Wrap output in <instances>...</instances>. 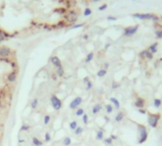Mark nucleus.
I'll use <instances>...</instances> for the list:
<instances>
[{
	"instance_id": "obj_1",
	"label": "nucleus",
	"mask_w": 162,
	"mask_h": 146,
	"mask_svg": "<svg viewBox=\"0 0 162 146\" xmlns=\"http://www.w3.org/2000/svg\"><path fill=\"white\" fill-rule=\"evenodd\" d=\"M137 132H138L137 143L142 144V143H144L148 140V136H149L148 130L146 128V126L143 125V124H137Z\"/></svg>"
},
{
	"instance_id": "obj_2",
	"label": "nucleus",
	"mask_w": 162,
	"mask_h": 146,
	"mask_svg": "<svg viewBox=\"0 0 162 146\" xmlns=\"http://www.w3.org/2000/svg\"><path fill=\"white\" fill-rule=\"evenodd\" d=\"M160 118H161V115L159 113H151V112H149L147 119L148 124L152 128H156L157 125H158V121L160 120Z\"/></svg>"
},
{
	"instance_id": "obj_3",
	"label": "nucleus",
	"mask_w": 162,
	"mask_h": 146,
	"mask_svg": "<svg viewBox=\"0 0 162 146\" xmlns=\"http://www.w3.org/2000/svg\"><path fill=\"white\" fill-rule=\"evenodd\" d=\"M50 102H51V105H52V107L55 110V111H58L62 108V101L59 99L58 97L56 96V95H52L50 98Z\"/></svg>"
},
{
	"instance_id": "obj_4",
	"label": "nucleus",
	"mask_w": 162,
	"mask_h": 146,
	"mask_svg": "<svg viewBox=\"0 0 162 146\" xmlns=\"http://www.w3.org/2000/svg\"><path fill=\"white\" fill-rule=\"evenodd\" d=\"M77 13L74 11H70L68 12L67 13H65V20L67 21L68 23H71V24H74L77 21Z\"/></svg>"
},
{
	"instance_id": "obj_5",
	"label": "nucleus",
	"mask_w": 162,
	"mask_h": 146,
	"mask_svg": "<svg viewBox=\"0 0 162 146\" xmlns=\"http://www.w3.org/2000/svg\"><path fill=\"white\" fill-rule=\"evenodd\" d=\"M82 102H83L82 98L79 96H77V97H75L71 102H70L69 107H70V109H72V110H76L77 108L80 106V104L82 103Z\"/></svg>"
},
{
	"instance_id": "obj_6",
	"label": "nucleus",
	"mask_w": 162,
	"mask_h": 146,
	"mask_svg": "<svg viewBox=\"0 0 162 146\" xmlns=\"http://www.w3.org/2000/svg\"><path fill=\"white\" fill-rule=\"evenodd\" d=\"M133 16L136 18H138V19H152V20L157 21L158 18L154 16L153 14H151V13H145V14H140V13H136L133 14Z\"/></svg>"
},
{
	"instance_id": "obj_7",
	"label": "nucleus",
	"mask_w": 162,
	"mask_h": 146,
	"mask_svg": "<svg viewBox=\"0 0 162 146\" xmlns=\"http://www.w3.org/2000/svg\"><path fill=\"white\" fill-rule=\"evenodd\" d=\"M11 54H12L11 48L7 47H0V58H8Z\"/></svg>"
},
{
	"instance_id": "obj_8",
	"label": "nucleus",
	"mask_w": 162,
	"mask_h": 146,
	"mask_svg": "<svg viewBox=\"0 0 162 146\" xmlns=\"http://www.w3.org/2000/svg\"><path fill=\"white\" fill-rule=\"evenodd\" d=\"M137 29H138V26L136 25L135 27H129V28H127L125 29L124 30V35H126V36H132L137 31Z\"/></svg>"
},
{
	"instance_id": "obj_9",
	"label": "nucleus",
	"mask_w": 162,
	"mask_h": 146,
	"mask_svg": "<svg viewBox=\"0 0 162 146\" xmlns=\"http://www.w3.org/2000/svg\"><path fill=\"white\" fill-rule=\"evenodd\" d=\"M133 105L136 106L137 109H139V108H144V105H145V100L143 99V98H141V97H136V101H135V103H133Z\"/></svg>"
},
{
	"instance_id": "obj_10",
	"label": "nucleus",
	"mask_w": 162,
	"mask_h": 146,
	"mask_svg": "<svg viewBox=\"0 0 162 146\" xmlns=\"http://www.w3.org/2000/svg\"><path fill=\"white\" fill-rule=\"evenodd\" d=\"M16 80H17V73L15 72V71H12V72H10L8 74L7 81L9 83H15Z\"/></svg>"
},
{
	"instance_id": "obj_11",
	"label": "nucleus",
	"mask_w": 162,
	"mask_h": 146,
	"mask_svg": "<svg viewBox=\"0 0 162 146\" xmlns=\"http://www.w3.org/2000/svg\"><path fill=\"white\" fill-rule=\"evenodd\" d=\"M51 62H52V64H53V67H55V68L60 67V66H62L61 61H60V59H59L57 56H53V57L51 58Z\"/></svg>"
},
{
	"instance_id": "obj_12",
	"label": "nucleus",
	"mask_w": 162,
	"mask_h": 146,
	"mask_svg": "<svg viewBox=\"0 0 162 146\" xmlns=\"http://www.w3.org/2000/svg\"><path fill=\"white\" fill-rule=\"evenodd\" d=\"M101 110H102V104H101V103H96V104L94 105V107L91 109V113L94 115H96V114H98Z\"/></svg>"
},
{
	"instance_id": "obj_13",
	"label": "nucleus",
	"mask_w": 162,
	"mask_h": 146,
	"mask_svg": "<svg viewBox=\"0 0 162 146\" xmlns=\"http://www.w3.org/2000/svg\"><path fill=\"white\" fill-rule=\"evenodd\" d=\"M32 143L33 146H43V144H44V142L42 140H40L38 137H33L32 139Z\"/></svg>"
},
{
	"instance_id": "obj_14",
	"label": "nucleus",
	"mask_w": 162,
	"mask_h": 146,
	"mask_svg": "<svg viewBox=\"0 0 162 146\" xmlns=\"http://www.w3.org/2000/svg\"><path fill=\"white\" fill-rule=\"evenodd\" d=\"M157 47H158V43L156 42V43H153V45H151L150 47H149V48H148V50H149L152 54H154V53H156V51H157Z\"/></svg>"
},
{
	"instance_id": "obj_15",
	"label": "nucleus",
	"mask_w": 162,
	"mask_h": 146,
	"mask_svg": "<svg viewBox=\"0 0 162 146\" xmlns=\"http://www.w3.org/2000/svg\"><path fill=\"white\" fill-rule=\"evenodd\" d=\"M110 102L115 105V107L116 108V109H119V108H120V102H119V101H118L116 98H115V97H111V98H110Z\"/></svg>"
},
{
	"instance_id": "obj_16",
	"label": "nucleus",
	"mask_w": 162,
	"mask_h": 146,
	"mask_svg": "<svg viewBox=\"0 0 162 146\" xmlns=\"http://www.w3.org/2000/svg\"><path fill=\"white\" fill-rule=\"evenodd\" d=\"M55 73L57 74V76H58V77H63V76H64L65 71H64V68H63V67H62V66H60V67H56Z\"/></svg>"
},
{
	"instance_id": "obj_17",
	"label": "nucleus",
	"mask_w": 162,
	"mask_h": 146,
	"mask_svg": "<svg viewBox=\"0 0 162 146\" xmlns=\"http://www.w3.org/2000/svg\"><path fill=\"white\" fill-rule=\"evenodd\" d=\"M123 119H124V113H123V112L119 111L117 114H116V116H115V120L116 121V123H120V121L123 120Z\"/></svg>"
},
{
	"instance_id": "obj_18",
	"label": "nucleus",
	"mask_w": 162,
	"mask_h": 146,
	"mask_svg": "<svg viewBox=\"0 0 162 146\" xmlns=\"http://www.w3.org/2000/svg\"><path fill=\"white\" fill-rule=\"evenodd\" d=\"M62 142L64 146H70L72 144V139L70 137H65L62 140Z\"/></svg>"
},
{
	"instance_id": "obj_19",
	"label": "nucleus",
	"mask_w": 162,
	"mask_h": 146,
	"mask_svg": "<svg viewBox=\"0 0 162 146\" xmlns=\"http://www.w3.org/2000/svg\"><path fill=\"white\" fill-rule=\"evenodd\" d=\"M161 104H162V101L160 99L156 98V99L153 100V106L156 108H159L161 106Z\"/></svg>"
},
{
	"instance_id": "obj_20",
	"label": "nucleus",
	"mask_w": 162,
	"mask_h": 146,
	"mask_svg": "<svg viewBox=\"0 0 162 146\" xmlns=\"http://www.w3.org/2000/svg\"><path fill=\"white\" fill-rule=\"evenodd\" d=\"M97 140H104V133L102 130H99V131L96 132V136H95Z\"/></svg>"
},
{
	"instance_id": "obj_21",
	"label": "nucleus",
	"mask_w": 162,
	"mask_h": 146,
	"mask_svg": "<svg viewBox=\"0 0 162 146\" xmlns=\"http://www.w3.org/2000/svg\"><path fill=\"white\" fill-rule=\"evenodd\" d=\"M38 102H39L38 99H37V98H34V99L32 101V102H31V107H32V109H36V108L38 106Z\"/></svg>"
},
{
	"instance_id": "obj_22",
	"label": "nucleus",
	"mask_w": 162,
	"mask_h": 146,
	"mask_svg": "<svg viewBox=\"0 0 162 146\" xmlns=\"http://www.w3.org/2000/svg\"><path fill=\"white\" fill-rule=\"evenodd\" d=\"M105 109H106L107 114H111L114 111V107H112V105L111 103H108V104L105 105Z\"/></svg>"
},
{
	"instance_id": "obj_23",
	"label": "nucleus",
	"mask_w": 162,
	"mask_h": 146,
	"mask_svg": "<svg viewBox=\"0 0 162 146\" xmlns=\"http://www.w3.org/2000/svg\"><path fill=\"white\" fill-rule=\"evenodd\" d=\"M107 74V70L104 69V68H102V69H99L98 70V72H97V77H99V78H102V77H104L105 75Z\"/></svg>"
},
{
	"instance_id": "obj_24",
	"label": "nucleus",
	"mask_w": 162,
	"mask_h": 146,
	"mask_svg": "<svg viewBox=\"0 0 162 146\" xmlns=\"http://www.w3.org/2000/svg\"><path fill=\"white\" fill-rule=\"evenodd\" d=\"M84 114H85V112H84L83 108H77L76 111H75V116H77V117H82Z\"/></svg>"
},
{
	"instance_id": "obj_25",
	"label": "nucleus",
	"mask_w": 162,
	"mask_h": 146,
	"mask_svg": "<svg viewBox=\"0 0 162 146\" xmlns=\"http://www.w3.org/2000/svg\"><path fill=\"white\" fill-rule=\"evenodd\" d=\"M69 126H70V128L73 130V131H74L75 129H76V127L78 126V123H77V121L76 120H73L70 124H69Z\"/></svg>"
},
{
	"instance_id": "obj_26",
	"label": "nucleus",
	"mask_w": 162,
	"mask_h": 146,
	"mask_svg": "<svg viewBox=\"0 0 162 146\" xmlns=\"http://www.w3.org/2000/svg\"><path fill=\"white\" fill-rule=\"evenodd\" d=\"M43 123H44L45 125H48V124L51 123V116L50 115H45L44 119H43Z\"/></svg>"
},
{
	"instance_id": "obj_27",
	"label": "nucleus",
	"mask_w": 162,
	"mask_h": 146,
	"mask_svg": "<svg viewBox=\"0 0 162 146\" xmlns=\"http://www.w3.org/2000/svg\"><path fill=\"white\" fill-rule=\"evenodd\" d=\"M94 52H90L87 55V57H86V59H85V62L86 63H90V62L94 59Z\"/></svg>"
},
{
	"instance_id": "obj_28",
	"label": "nucleus",
	"mask_w": 162,
	"mask_h": 146,
	"mask_svg": "<svg viewBox=\"0 0 162 146\" xmlns=\"http://www.w3.org/2000/svg\"><path fill=\"white\" fill-rule=\"evenodd\" d=\"M6 38H7V34L2 29H0V43H2Z\"/></svg>"
},
{
	"instance_id": "obj_29",
	"label": "nucleus",
	"mask_w": 162,
	"mask_h": 146,
	"mask_svg": "<svg viewBox=\"0 0 162 146\" xmlns=\"http://www.w3.org/2000/svg\"><path fill=\"white\" fill-rule=\"evenodd\" d=\"M51 140H52V136H51L50 133H49V132L45 133V136H44V141L45 142H49V141H51Z\"/></svg>"
},
{
	"instance_id": "obj_30",
	"label": "nucleus",
	"mask_w": 162,
	"mask_h": 146,
	"mask_svg": "<svg viewBox=\"0 0 162 146\" xmlns=\"http://www.w3.org/2000/svg\"><path fill=\"white\" fill-rule=\"evenodd\" d=\"M30 128H31V126L28 125V124H23V125L21 126L20 127V132H27V131H29Z\"/></svg>"
},
{
	"instance_id": "obj_31",
	"label": "nucleus",
	"mask_w": 162,
	"mask_h": 146,
	"mask_svg": "<svg viewBox=\"0 0 162 146\" xmlns=\"http://www.w3.org/2000/svg\"><path fill=\"white\" fill-rule=\"evenodd\" d=\"M82 132H83V128L81 127V126H77L76 127V129L74 130V134L76 135V136H78V135H80V134H82Z\"/></svg>"
},
{
	"instance_id": "obj_32",
	"label": "nucleus",
	"mask_w": 162,
	"mask_h": 146,
	"mask_svg": "<svg viewBox=\"0 0 162 146\" xmlns=\"http://www.w3.org/2000/svg\"><path fill=\"white\" fill-rule=\"evenodd\" d=\"M145 58H147L148 60H153V54H152V53H151L149 50H146V55H145Z\"/></svg>"
},
{
	"instance_id": "obj_33",
	"label": "nucleus",
	"mask_w": 162,
	"mask_h": 146,
	"mask_svg": "<svg viewBox=\"0 0 162 146\" xmlns=\"http://www.w3.org/2000/svg\"><path fill=\"white\" fill-rule=\"evenodd\" d=\"M103 141H104V143H105V144H107V145H112V140L111 139V137L104 139Z\"/></svg>"
},
{
	"instance_id": "obj_34",
	"label": "nucleus",
	"mask_w": 162,
	"mask_h": 146,
	"mask_svg": "<svg viewBox=\"0 0 162 146\" xmlns=\"http://www.w3.org/2000/svg\"><path fill=\"white\" fill-rule=\"evenodd\" d=\"M82 121L84 124H88L89 123V117H88V115L87 114H84L82 116Z\"/></svg>"
},
{
	"instance_id": "obj_35",
	"label": "nucleus",
	"mask_w": 162,
	"mask_h": 146,
	"mask_svg": "<svg viewBox=\"0 0 162 146\" xmlns=\"http://www.w3.org/2000/svg\"><path fill=\"white\" fill-rule=\"evenodd\" d=\"M93 86H94V85H93L91 81H89V82L86 84V90H91V88H93Z\"/></svg>"
},
{
	"instance_id": "obj_36",
	"label": "nucleus",
	"mask_w": 162,
	"mask_h": 146,
	"mask_svg": "<svg viewBox=\"0 0 162 146\" xmlns=\"http://www.w3.org/2000/svg\"><path fill=\"white\" fill-rule=\"evenodd\" d=\"M156 38H158V39L162 38V29H158V30H156Z\"/></svg>"
},
{
	"instance_id": "obj_37",
	"label": "nucleus",
	"mask_w": 162,
	"mask_h": 146,
	"mask_svg": "<svg viewBox=\"0 0 162 146\" xmlns=\"http://www.w3.org/2000/svg\"><path fill=\"white\" fill-rule=\"evenodd\" d=\"M54 12H58L59 14H64V13H66V10H65V9H61V8H59V9L54 10Z\"/></svg>"
},
{
	"instance_id": "obj_38",
	"label": "nucleus",
	"mask_w": 162,
	"mask_h": 146,
	"mask_svg": "<svg viewBox=\"0 0 162 146\" xmlns=\"http://www.w3.org/2000/svg\"><path fill=\"white\" fill-rule=\"evenodd\" d=\"M91 14V9H89V8H86L85 11H84V15L85 16H89V15Z\"/></svg>"
},
{
	"instance_id": "obj_39",
	"label": "nucleus",
	"mask_w": 162,
	"mask_h": 146,
	"mask_svg": "<svg viewBox=\"0 0 162 146\" xmlns=\"http://www.w3.org/2000/svg\"><path fill=\"white\" fill-rule=\"evenodd\" d=\"M119 87V84L118 83H116L115 81H114V82L112 83V89H116V88Z\"/></svg>"
},
{
	"instance_id": "obj_40",
	"label": "nucleus",
	"mask_w": 162,
	"mask_h": 146,
	"mask_svg": "<svg viewBox=\"0 0 162 146\" xmlns=\"http://www.w3.org/2000/svg\"><path fill=\"white\" fill-rule=\"evenodd\" d=\"M137 111H138V113H140V114H142V115H146V114H147V110H146V109H144V108H139Z\"/></svg>"
},
{
	"instance_id": "obj_41",
	"label": "nucleus",
	"mask_w": 162,
	"mask_h": 146,
	"mask_svg": "<svg viewBox=\"0 0 162 146\" xmlns=\"http://www.w3.org/2000/svg\"><path fill=\"white\" fill-rule=\"evenodd\" d=\"M51 77H52V79H53V81H57V77H58V76H57V74H56L55 72H53V74H52V76H51Z\"/></svg>"
},
{
	"instance_id": "obj_42",
	"label": "nucleus",
	"mask_w": 162,
	"mask_h": 146,
	"mask_svg": "<svg viewBox=\"0 0 162 146\" xmlns=\"http://www.w3.org/2000/svg\"><path fill=\"white\" fill-rule=\"evenodd\" d=\"M106 8H107V5L106 4H104V5H102L101 7H99V9L98 10H99V11H103V10H105Z\"/></svg>"
},
{
	"instance_id": "obj_43",
	"label": "nucleus",
	"mask_w": 162,
	"mask_h": 146,
	"mask_svg": "<svg viewBox=\"0 0 162 146\" xmlns=\"http://www.w3.org/2000/svg\"><path fill=\"white\" fill-rule=\"evenodd\" d=\"M89 81H90V78H89L88 76H87V77H85V78L83 79V83H84V84H87V83H88Z\"/></svg>"
},
{
	"instance_id": "obj_44",
	"label": "nucleus",
	"mask_w": 162,
	"mask_h": 146,
	"mask_svg": "<svg viewBox=\"0 0 162 146\" xmlns=\"http://www.w3.org/2000/svg\"><path fill=\"white\" fill-rule=\"evenodd\" d=\"M83 24H80V25H74V26L72 27V29H77V28H80V27H82Z\"/></svg>"
},
{
	"instance_id": "obj_45",
	"label": "nucleus",
	"mask_w": 162,
	"mask_h": 146,
	"mask_svg": "<svg viewBox=\"0 0 162 146\" xmlns=\"http://www.w3.org/2000/svg\"><path fill=\"white\" fill-rule=\"evenodd\" d=\"M108 20H112V21H115L116 20V17H114V16H108V18H107Z\"/></svg>"
},
{
	"instance_id": "obj_46",
	"label": "nucleus",
	"mask_w": 162,
	"mask_h": 146,
	"mask_svg": "<svg viewBox=\"0 0 162 146\" xmlns=\"http://www.w3.org/2000/svg\"><path fill=\"white\" fill-rule=\"evenodd\" d=\"M111 139H112V140H117V137H116V136H115V135H111Z\"/></svg>"
},
{
	"instance_id": "obj_47",
	"label": "nucleus",
	"mask_w": 162,
	"mask_h": 146,
	"mask_svg": "<svg viewBox=\"0 0 162 146\" xmlns=\"http://www.w3.org/2000/svg\"><path fill=\"white\" fill-rule=\"evenodd\" d=\"M108 68H109V64H108V63H105V64H104V69H108Z\"/></svg>"
},
{
	"instance_id": "obj_48",
	"label": "nucleus",
	"mask_w": 162,
	"mask_h": 146,
	"mask_svg": "<svg viewBox=\"0 0 162 146\" xmlns=\"http://www.w3.org/2000/svg\"><path fill=\"white\" fill-rule=\"evenodd\" d=\"M91 1H93V2H99L100 0H91Z\"/></svg>"
},
{
	"instance_id": "obj_49",
	"label": "nucleus",
	"mask_w": 162,
	"mask_h": 146,
	"mask_svg": "<svg viewBox=\"0 0 162 146\" xmlns=\"http://www.w3.org/2000/svg\"><path fill=\"white\" fill-rule=\"evenodd\" d=\"M110 47V44H107L106 45V47H105V48H108V47Z\"/></svg>"
},
{
	"instance_id": "obj_50",
	"label": "nucleus",
	"mask_w": 162,
	"mask_h": 146,
	"mask_svg": "<svg viewBox=\"0 0 162 146\" xmlns=\"http://www.w3.org/2000/svg\"><path fill=\"white\" fill-rule=\"evenodd\" d=\"M0 108H1V100H0Z\"/></svg>"
}]
</instances>
